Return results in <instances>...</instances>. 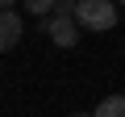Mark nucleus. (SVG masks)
<instances>
[{"instance_id": "nucleus-2", "label": "nucleus", "mask_w": 125, "mask_h": 117, "mask_svg": "<svg viewBox=\"0 0 125 117\" xmlns=\"http://www.w3.org/2000/svg\"><path fill=\"white\" fill-rule=\"evenodd\" d=\"M25 25H21V13L17 9H0V50H13L21 42Z\"/></svg>"}, {"instance_id": "nucleus-4", "label": "nucleus", "mask_w": 125, "mask_h": 117, "mask_svg": "<svg viewBox=\"0 0 125 117\" xmlns=\"http://www.w3.org/2000/svg\"><path fill=\"white\" fill-rule=\"evenodd\" d=\"M92 117H125V96H104L92 109Z\"/></svg>"}, {"instance_id": "nucleus-7", "label": "nucleus", "mask_w": 125, "mask_h": 117, "mask_svg": "<svg viewBox=\"0 0 125 117\" xmlns=\"http://www.w3.org/2000/svg\"><path fill=\"white\" fill-rule=\"evenodd\" d=\"M71 117H92V113H71Z\"/></svg>"}, {"instance_id": "nucleus-1", "label": "nucleus", "mask_w": 125, "mask_h": 117, "mask_svg": "<svg viewBox=\"0 0 125 117\" xmlns=\"http://www.w3.org/2000/svg\"><path fill=\"white\" fill-rule=\"evenodd\" d=\"M75 25H83L92 34H108L117 25V4L113 0H79L75 4Z\"/></svg>"}, {"instance_id": "nucleus-3", "label": "nucleus", "mask_w": 125, "mask_h": 117, "mask_svg": "<svg viewBox=\"0 0 125 117\" xmlns=\"http://www.w3.org/2000/svg\"><path fill=\"white\" fill-rule=\"evenodd\" d=\"M46 34H50L54 46H75V42H79V25H75L71 17H50V21H46Z\"/></svg>"}, {"instance_id": "nucleus-5", "label": "nucleus", "mask_w": 125, "mask_h": 117, "mask_svg": "<svg viewBox=\"0 0 125 117\" xmlns=\"http://www.w3.org/2000/svg\"><path fill=\"white\" fill-rule=\"evenodd\" d=\"M25 9L33 17H46V13H54V0H25Z\"/></svg>"}, {"instance_id": "nucleus-6", "label": "nucleus", "mask_w": 125, "mask_h": 117, "mask_svg": "<svg viewBox=\"0 0 125 117\" xmlns=\"http://www.w3.org/2000/svg\"><path fill=\"white\" fill-rule=\"evenodd\" d=\"M54 17H71L75 21V0H58V4H54Z\"/></svg>"}]
</instances>
